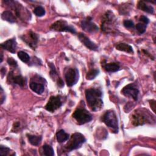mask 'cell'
Segmentation results:
<instances>
[{"label":"cell","instance_id":"obj_33","mask_svg":"<svg viewBox=\"0 0 156 156\" xmlns=\"http://www.w3.org/2000/svg\"><path fill=\"white\" fill-rule=\"evenodd\" d=\"M5 95L4 94V91L2 87H1V104H2L5 100Z\"/></svg>","mask_w":156,"mask_h":156},{"label":"cell","instance_id":"obj_15","mask_svg":"<svg viewBox=\"0 0 156 156\" xmlns=\"http://www.w3.org/2000/svg\"><path fill=\"white\" fill-rule=\"evenodd\" d=\"M17 43L15 38H11L6 40L4 43L1 44V46L5 50L14 54L16 51Z\"/></svg>","mask_w":156,"mask_h":156},{"label":"cell","instance_id":"obj_20","mask_svg":"<svg viewBox=\"0 0 156 156\" xmlns=\"http://www.w3.org/2000/svg\"><path fill=\"white\" fill-rule=\"evenodd\" d=\"M1 18L3 20L7 21L9 23H13L16 22V18L14 15L9 10H5L2 12L1 14Z\"/></svg>","mask_w":156,"mask_h":156},{"label":"cell","instance_id":"obj_17","mask_svg":"<svg viewBox=\"0 0 156 156\" xmlns=\"http://www.w3.org/2000/svg\"><path fill=\"white\" fill-rule=\"evenodd\" d=\"M102 66L104 68V69L108 73L116 72L120 68V66H119V63H116V62L103 63Z\"/></svg>","mask_w":156,"mask_h":156},{"label":"cell","instance_id":"obj_4","mask_svg":"<svg viewBox=\"0 0 156 156\" xmlns=\"http://www.w3.org/2000/svg\"><path fill=\"white\" fill-rule=\"evenodd\" d=\"M102 121L105 124V125L108 127L113 133H118V122L117 116L113 110L107 111L102 116Z\"/></svg>","mask_w":156,"mask_h":156},{"label":"cell","instance_id":"obj_22","mask_svg":"<svg viewBox=\"0 0 156 156\" xmlns=\"http://www.w3.org/2000/svg\"><path fill=\"white\" fill-rule=\"evenodd\" d=\"M27 138L29 140V142L33 146H38L41 143L42 140L41 136H37V135H29L27 134Z\"/></svg>","mask_w":156,"mask_h":156},{"label":"cell","instance_id":"obj_2","mask_svg":"<svg viewBox=\"0 0 156 156\" xmlns=\"http://www.w3.org/2000/svg\"><path fill=\"white\" fill-rule=\"evenodd\" d=\"M155 122L154 116L145 108L136 110L132 116V123L135 126L144 125L147 123Z\"/></svg>","mask_w":156,"mask_h":156},{"label":"cell","instance_id":"obj_1","mask_svg":"<svg viewBox=\"0 0 156 156\" xmlns=\"http://www.w3.org/2000/svg\"><path fill=\"white\" fill-rule=\"evenodd\" d=\"M85 96L87 104L91 110L97 112L102 108V93L101 90L94 88L87 89L85 91Z\"/></svg>","mask_w":156,"mask_h":156},{"label":"cell","instance_id":"obj_16","mask_svg":"<svg viewBox=\"0 0 156 156\" xmlns=\"http://www.w3.org/2000/svg\"><path fill=\"white\" fill-rule=\"evenodd\" d=\"M30 89L38 94H41L44 91V86L43 83H39L37 82L32 81L30 82L29 84Z\"/></svg>","mask_w":156,"mask_h":156},{"label":"cell","instance_id":"obj_25","mask_svg":"<svg viewBox=\"0 0 156 156\" xmlns=\"http://www.w3.org/2000/svg\"><path fill=\"white\" fill-rule=\"evenodd\" d=\"M43 151H44V154L47 156H52L54 155V149L53 148L48 145V144H44L43 146Z\"/></svg>","mask_w":156,"mask_h":156},{"label":"cell","instance_id":"obj_8","mask_svg":"<svg viewBox=\"0 0 156 156\" xmlns=\"http://www.w3.org/2000/svg\"><path fill=\"white\" fill-rule=\"evenodd\" d=\"M21 38L32 49H35L38 41V36L37 34L30 30L27 34L21 36Z\"/></svg>","mask_w":156,"mask_h":156},{"label":"cell","instance_id":"obj_27","mask_svg":"<svg viewBox=\"0 0 156 156\" xmlns=\"http://www.w3.org/2000/svg\"><path fill=\"white\" fill-rule=\"evenodd\" d=\"M34 13L37 16H42L45 14V10L41 6H38L34 10Z\"/></svg>","mask_w":156,"mask_h":156},{"label":"cell","instance_id":"obj_34","mask_svg":"<svg viewBox=\"0 0 156 156\" xmlns=\"http://www.w3.org/2000/svg\"><path fill=\"white\" fill-rule=\"evenodd\" d=\"M149 104L151 108H152L153 111L155 112V101L154 100H151L149 101Z\"/></svg>","mask_w":156,"mask_h":156},{"label":"cell","instance_id":"obj_9","mask_svg":"<svg viewBox=\"0 0 156 156\" xmlns=\"http://www.w3.org/2000/svg\"><path fill=\"white\" fill-rule=\"evenodd\" d=\"M121 93L125 96L132 98L134 101H136L138 98L139 90L135 84L130 83L122 89Z\"/></svg>","mask_w":156,"mask_h":156},{"label":"cell","instance_id":"obj_32","mask_svg":"<svg viewBox=\"0 0 156 156\" xmlns=\"http://www.w3.org/2000/svg\"><path fill=\"white\" fill-rule=\"evenodd\" d=\"M140 21L141 22H142L143 23L146 24V25L149 23V20L148 19V18L146 17V16H144V15H142V16H140Z\"/></svg>","mask_w":156,"mask_h":156},{"label":"cell","instance_id":"obj_11","mask_svg":"<svg viewBox=\"0 0 156 156\" xmlns=\"http://www.w3.org/2000/svg\"><path fill=\"white\" fill-rule=\"evenodd\" d=\"M62 105L60 96H52L45 105V109L50 112H54Z\"/></svg>","mask_w":156,"mask_h":156},{"label":"cell","instance_id":"obj_24","mask_svg":"<svg viewBox=\"0 0 156 156\" xmlns=\"http://www.w3.org/2000/svg\"><path fill=\"white\" fill-rule=\"evenodd\" d=\"M18 57L22 62H23L24 63H28L30 59V57L28 55V54H27L26 52L22 51H19L18 52Z\"/></svg>","mask_w":156,"mask_h":156},{"label":"cell","instance_id":"obj_6","mask_svg":"<svg viewBox=\"0 0 156 156\" xmlns=\"http://www.w3.org/2000/svg\"><path fill=\"white\" fill-rule=\"evenodd\" d=\"M73 117L79 125L88 122L93 119L92 115L85 108H77L73 113Z\"/></svg>","mask_w":156,"mask_h":156},{"label":"cell","instance_id":"obj_12","mask_svg":"<svg viewBox=\"0 0 156 156\" xmlns=\"http://www.w3.org/2000/svg\"><path fill=\"white\" fill-rule=\"evenodd\" d=\"M80 25L85 31L89 33H95L99 30V27L92 21V18L90 16L82 20Z\"/></svg>","mask_w":156,"mask_h":156},{"label":"cell","instance_id":"obj_28","mask_svg":"<svg viewBox=\"0 0 156 156\" xmlns=\"http://www.w3.org/2000/svg\"><path fill=\"white\" fill-rule=\"evenodd\" d=\"M146 27L147 25L144 24V23H139L138 24H136V29L138 30V32L140 34H143L144 32H145L146 29Z\"/></svg>","mask_w":156,"mask_h":156},{"label":"cell","instance_id":"obj_26","mask_svg":"<svg viewBox=\"0 0 156 156\" xmlns=\"http://www.w3.org/2000/svg\"><path fill=\"white\" fill-rule=\"evenodd\" d=\"M12 152L11 149L7 147H5L3 146H0V154L1 155L4 156H7V155H13L12 154H10V152Z\"/></svg>","mask_w":156,"mask_h":156},{"label":"cell","instance_id":"obj_13","mask_svg":"<svg viewBox=\"0 0 156 156\" xmlns=\"http://www.w3.org/2000/svg\"><path fill=\"white\" fill-rule=\"evenodd\" d=\"M78 38L80 41L85 45L87 48L92 51H97L98 49V46L93 41H91L88 37H87L83 33H79L78 34Z\"/></svg>","mask_w":156,"mask_h":156},{"label":"cell","instance_id":"obj_30","mask_svg":"<svg viewBox=\"0 0 156 156\" xmlns=\"http://www.w3.org/2000/svg\"><path fill=\"white\" fill-rule=\"evenodd\" d=\"M123 24L126 28H132L134 27V23L131 20H124Z\"/></svg>","mask_w":156,"mask_h":156},{"label":"cell","instance_id":"obj_31","mask_svg":"<svg viewBox=\"0 0 156 156\" xmlns=\"http://www.w3.org/2000/svg\"><path fill=\"white\" fill-rule=\"evenodd\" d=\"M7 62V63H9V65H10L11 66H13V67L16 68V67H17V66H18V64H17L16 61L15 59H13V58H12V57L8 58Z\"/></svg>","mask_w":156,"mask_h":156},{"label":"cell","instance_id":"obj_7","mask_svg":"<svg viewBox=\"0 0 156 156\" xmlns=\"http://www.w3.org/2000/svg\"><path fill=\"white\" fill-rule=\"evenodd\" d=\"M50 29L57 32H69L74 34L76 33V30L73 26L69 25L66 21L62 20H58L52 24Z\"/></svg>","mask_w":156,"mask_h":156},{"label":"cell","instance_id":"obj_21","mask_svg":"<svg viewBox=\"0 0 156 156\" xmlns=\"http://www.w3.org/2000/svg\"><path fill=\"white\" fill-rule=\"evenodd\" d=\"M56 138H57V141L61 143L67 141L69 138V135L68 133H66L64 130L61 129L57 132Z\"/></svg>","mask_w":156,"mask_h":156},{"label":"cell","instance_id":"obj_23","mask_svg":"<svg viewBox=\"0 0 156 156\" xmlns=\"http://www.w3.org/2000/svg\"><path fill=\"white\" fill-rule=\"evenodd\" d=\"M99 69H92L87 72L86 75V79L88 80H93L99 74Z\"/></svg>","mask_w":156,"mask_h":156},{"label":"cell","instance_id":"obj_5","mask_svg":"<svg viewBox=\"0 0 156 156\" xmlns=\"http://www.w3.org/2000/svg\"><path fill=\"white\" fill-rule=\"evenodd\" d=\"M85 141L86 139L82 134L78 132L74 133L71 135L69 140L65 146V149L68 151V152L77 149L80 147Z\"/></svg>","mask_w":156,"mask_h":156},{"label":"cell","instance_id":"obj_3","mask_svg":"<svg viewBox=\"0 0 156 156\" xmlns=\"http://www.w3.org/2000/svg\"><path fill=\"white\" fill-rule=\"evenodd\" d=\"M101 29L106 34H114L118 30L116 18L110 10L107 11L102 16Z\"/></svg>","mask_w":156,"mask_h":156},{"label":"cell","instance_id":"obj_36","mask_svg":"<svg viewBox=\"0 0 156 156\" xmlns=\"http://www.w3.org/2000/svg\"><path fill=\"white\" fill-rule=\"evenodd\" d=\"M2 54H1V62H2Z\"/></svg>","mask_w":156,"mask_h":156},{"label":"cell","instance_id":"obj_14","mask_svg":"<svg viewBox=\"0 0 156 156\" xmlns=\"http://www.w3.org/2000/svg\"><path fill=\"white\" fill-rule=\"evenodd\" d=\"M7 80L10 83H13L16 85H18L21 87H23L26 83L25 79L21 75L15 76L13 71H12L9 72V74L7 77Z\"/></svg>","mask_w":156,"mask_h":156},{"label":"cell","instance_id":"obj_29","mask_svg":"<svg viewBox=\"0 0 156 156\" xmlns=\"http://www.w3.org/2000/svg\"><path fill=\"white\" fill-rule=\"evenodd\" d=\"M48 65H49V66L50 67V69H51V70H50V76L52 77V79H53V77H55V76H57V71H56V69H55V66H54V65L52 63H48Z\"/></svg>","mask_w":156,"mask_h":156},{"label":"cell","instance_id":"obj_18","mask_svg":"<svg viewBox=\"0 0 156 156\" xmlns=\"http://www.w3.org/2000/svg\"><path fill=\"white\" fill-rule=\"evenodd\" d=\"M137 7H138V9H140V10L145 12L149 13H153L154 12V9L152 7V6L147 5L143 1H140L138 2Z\"/></svg>","mask_w":156,"mask_h":156},{"label":"cell","instance_id":"obj_10","mask_svg":"<svg viewBox=\"0 0 156 156\" xmlns=\"http://www.w3.org/2000/svg\"><path fill=\"white\" fill-rule=\"evenodd\" d=\"M65 80L68 87L74 85L79 80V71L76 68H70L65 73Z\"/></svg>","mask_w":156,"mask_h":156},{"label":"cell","instance_id":"obj_35","mask_svg":"<svg viewBox=\"0 0 156 156\" xmlns=\"http://www.w3.org/2000/svg\"><path fill=\"white\" fill-rule=\"evenodd\" d=\"M57 85L60 87H62L64 86V83H63V81L62 80V79L61 78H58L57 79Z\"/></svg>","mask_w":156,"mask_h":156},{"label":"cell","instance_id":"obj_19","mask_svg":"<svg viewBox=\"0 0 156 156\" xmlns=\"http://www.w3.org/2000/svg\"><path fill=\"white\" fill-rule=\"evenodd\" d=\"M115 48L117 50H119L121 51H124L127 53H133L132 47L130 45L125 43H117L115 45Z\"/></svg>","mask_w":156,"mask_h":156}]
</instances>
